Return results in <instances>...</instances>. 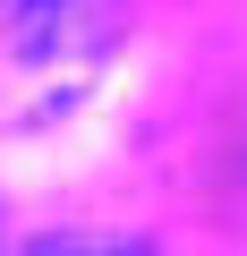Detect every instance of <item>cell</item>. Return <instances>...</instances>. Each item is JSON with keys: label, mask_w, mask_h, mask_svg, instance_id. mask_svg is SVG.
I'll use <instances>...</instances> for the list:
<instances>
[{"label": "cell", "mask_w": 247, "mask_h": 256, "mask_svg": "<svg viewBox=\"0 0 247 256\" xmlns=\"http://www.w3.org/2000/svg\"><path fill=\"white\" fill-rule=\"evenodd\" d=\"M128 34V0H0V52L26 77H60V94L102 68Z\"/></svg>", "instance_id": "1"}, {"label": "cell", "mask_w": 247, "mask_h": 256, "mask_svg": "<svg viewBox=\"0 0 247 256\" xmlns=\"http://www.w3.org/2000/svg\"><path fill=\"white\" fill-rule=\"evenodd\" d=\"M17 256H162V248L154 239H128V230H51V239H34Z\"/></svg>", "instance_id": "2"}]
</instances>
